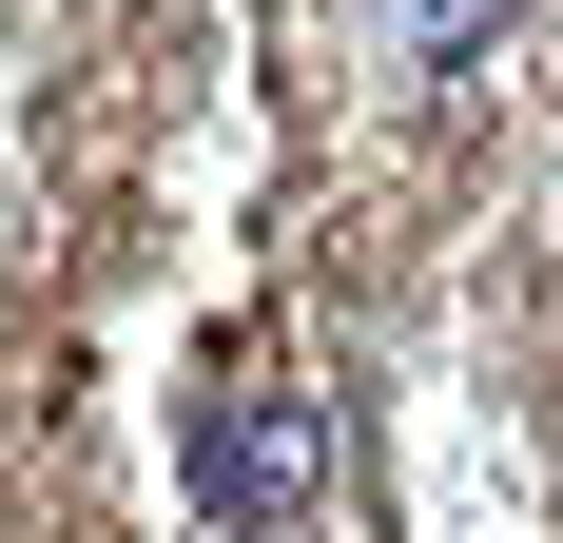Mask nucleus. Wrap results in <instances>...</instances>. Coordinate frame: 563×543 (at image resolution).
Returning <instances> with one entry per match:
<instances>
[{"label": "nucleus", "mask_w": 563, "mask_h": 543, "mask_svg": "<svg viewBox=\"0 0 563 543\" xmlns=\"http://www.w3.org/2000/svg\"><path fill=\"white\" fill-rule=\"evenodd\" d=\"M195 505H214V524H291V505H311V408H273V388H253V408H214Z\"/></svg>", "instance_id": "1"}, {"label": "nucleus", "mask_w": 563, "mask_h": 543, "mask_svg": "<svg viewBox=\"0 0 563 543\" xmlns=\"http://www.w3.org/2000/svg\"><path fill=\"white\" fill-rule=\"evenodd\" d=\"M506 20H525V0H369V58H389V78H466Z\"/></svg>", "instance_id": "2"}]
</instances>
